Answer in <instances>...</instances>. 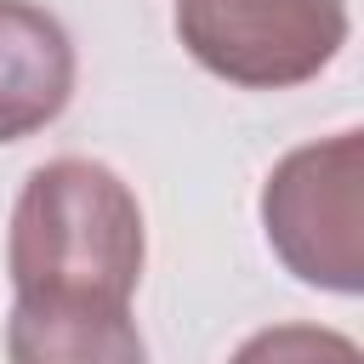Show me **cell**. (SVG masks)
<instances>
[{
    "label": "cell",
    "instance_id": "1",
    "mask_svg": "<svg viewBox=\"0 0 364 364\" xmlns=\"http://www.w3.org/2000/svg\"><path fill=\"white\" fill-rule=\"evenodd\" d=\"M142 256V205L119 182V171L80 154L28 171L6 233V273L17 296L131 301Z\"/></svg>",
    "mask_w": 364,
    "mask_h": 364
},
{
    "label": "cell",
    "instance_id": "2",
    "mask_svg": "<svg viewBox=\"0 0 364 364\" xmlns=\"http://www.w3.org/2000/svg\"><path fill=\"white\" fill-rule=\"evenodd\" d=\"M262 233L313 290H364V131L290 148L262 182Z\"/></svg>",
    "mask_w": 364,
    "mask_h": 364
},
{
    "label": "cell",
    "instance_id": "3",
    "mask_svg": "<svg viewBox=\"0 0 364 364\" xmlns=\"http://www.w3.org/2000/svg\"><path fill=\"white\" fill-rule=\"evenodd\" d=\"M176 40L228 85L290 91L347 46V0H176Z\"/></svg>",
    "mask_w": 364,
    "mask_h": 364
},
{
    "label": "cell",
    "instance_id": "4",
    "mask_svg": "<svg viewBox=\"0 0 364 364\" xmlns=\"http://www.w3.org/2000/svg\"><path fill=\"white\" fill-rule=\"evenodd\" d=\"M74 97V40L34 0H0V142L46 131Z\"/></svg>",
    "mask_w": 364,
    "mask_h": 364
},
{
    "label": "cell",
    "instance_id": "5",
    "mask_svg": "<svg viewBox=\"0 0 364 364\" xmlns=\"http://www.w3.org/2000/svg\"><path fill=\"white\" fill-rule=\"evenodd\" d=\"M11 364H148L125 301L97 296H17L6 318Z\"/></svg>",
    "mask_w": 364,
    "mask_h": 364
},
{
    "label": "cell",
    "instance_id": "6",
    "mask_svg": "<svg viewBox=\"0 0 364 364\" xmlns=\"http://www.w3.org/2000/svg\"><path fill=\"white\" fill-rule=\"evenodd\" d=\"M228 364H364L358 341L324 324H267L239 341Z\"/></svg>",
    "mask_w": 364,
    "mask_h": 364
}]
</instances>
